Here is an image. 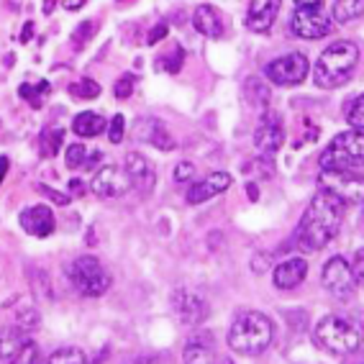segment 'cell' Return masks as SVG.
Segmentation results:
<instances>
[{
    "instance_id": "obj_1",
    "label": "cell",
    "mask_w": 364,
    "mask_h": 364,
    "mask_svg": "<svg viewBox=\"0 0 364 364\" xmlns=\"http://www.w3.org/2000/svg\"><path fill=\"white\" fill-rule=\"evenodd\" d=\"M344 210L346 203L341 198H336L333 193L321 188L313 196L303 218H300L298 234H295L298 247L303 252H318V249H323L338 234L341 221H344Z\"/></svg>"
},
{
    "instance_id": "obj_2",
    "label": "cell",
    "mask_w": 364,
    "mask_h": 364,
    "mask_svg": "<svg viewBox=\"0 0 364 364\" xmlns=\"http://www.w3.org/2000/svg\"><path fill=\"white\" fill-rule=\"evenodd\" d=\"M274 338V323L259 311H244L239 313L228 328V346L236 354L257 357L262 351L269 349Z\"/></svg>"
},
{
    "instance_id": "obj_3",
    "label": "cell",
    "mask_w": 364,
    "mask_h": 364,
    "mask_svg": "<svg viewBox=\"0 0 364 364\" xmlns=\"http://www.w3.org/2000/svg\"><path fill=\"white\" fill-rule=\"evenodd\" d=\"M359 65V46L354 41H336L328 49H323L313 67V82L323 87V90H331L351 80L354 70Z\"/></svg>"
},
{
    "instance_id": "obj_4",
    "label": "cell",
    "mask_w": 364,
    "mask_h": 364,
    "mask_svg": "<svg viewBox=\"0 0 364 364\" xmlns=\"http://www.w3.org/2000/svg\"><path fill=\"white\" fill-rule=\"evenodd\" d=\"M316 341L333 354H351L364 341V328L341 316H326L316 326Z\"/></svg>"
},
{
    "instance_id": "obj_5",
    "label": "cell",
    "mask_w": 364,
    "mask_h": 364,
    "mask_svg": "<svg viewBox=\"0 0 364 364\" xmlns=\"http://www.w3.org/2000/svg\"><path fill=\"white\" fill-rule=\"evenodd\" d=\"M70 282L77 287L80 295H87V298H100L111 290V274L100 264V259L90 257V254H85V257H77V259L72 262L70 269Z\"/></svg>"
},
{
    "instance_id": "obj_6",
    "label": "cell",
    "mask_w": 364,
    "mask_h": 364,
    "mask_svg": "<svg viewBox=\"0 0 364 364\" xmlns=\"http://www.w3.org/2000/svg\"><path fill=\"white\" fill-rule=\"evenodd\" d=\"M364 164V134L349 129L333 136L331 146L321 154V169H351Z\"/></svg>"
},
{
    "instance_id": "obj_7",
    "label": "cell",
    "mask_w": 364,
    "mask_h": 364,
    "mask_svg": "<svg viewBox=\"0 0 364 364\" xmlns=\"http://www.w3.org/2000/svg\"><path fill=\"white\" fill-rule=\"evenodd\" d=\"M318 185L346 203L364 205V175L354 169H321Z\"/></svg>"
},
{
    "instance_id": "obj_8",
    "label": "cell",
    "mask_w": 364,
    "mask_h": 364,
    "mask_svg": "<svg viewBox=\"0 0 364 364\" xmlns=\"http://www.w3.org/2000/svg\"><path fill=\"white\" fill-rule=\"evenodd\" d=\"M333 28L331 14L326 11L323 3L318 6H295L290 16V31L300 39H323Z\"/></svg>"
},
{
    "instance_id": "obj_9",
    "label": "cell",
    "mask_w": 364,
    "mask_h": 364,
    "mask_svg": "<svg viewBox=\"0 0 364 364\" xmlns=\"http://www.w3.org/2000/svg\"><path fill=\"white\" fill-rule=\"evenodd\" d=\"M308 72H311V65H308L306 54L290 52L272 59L264 67V77L274 85H300L308 77Z\"/></svg>"
},
{
    "instance_id": "obj_10",
    "label": "cell",
    "mask_w": 364,
    "mask_h": 364,
    "mask_svg": "<svg viewBox=\"0 0 364 364\" xmlns=\"http://www.w3.org/2000/svg\"><path fill=\"white\" fill-rule=\"evenodd\" d=\"M321 282L328 293L336 300H349L357 280H354V272H351V264L344 257H331V259L323 264V272H321Z\"/></svg>"
},
{
    "instance_id": "obj_11",
    "label": "cell",
    "mask_w": 364,
    "mask_h": 364,
    "mask_svg": "<svg viewBox=\"0 0 364 364\" xmlns=\"http://www.w3.org/2000/svg\"><path fill=\"white\" fill-rule=\"evenodd\" d=\"M90 188L98 198H121L134 188V182L126 169L116 167V164H105V167H98Z\"/></svg>"
},
{
    "instance_id": "obj_12",
    "label": "cell",
    "mask_w": 364,
    "mask_h": 364,
    "mask_svg": "<svg viewBox=\"0 0 364 364\" xmlns=\"http://www.w3.org/2000/svg\"><path fill=\"white\" fill-rule=\"evenodd\" d=\"M185 364H234L231 357L221 354L210 333H193L185 344Z\"/></svg>"
},
{
    "instance_id": "obj_13",
    "label": "cell",
    "mask_w": 364,
    "mask_h": 364,
    "mask_svg": "<svg viewBox=\"0 0 364 364\" xmlns=\"http://www.w3.org/2000/svg\"><path fill=\"white\" fill-rule=\"evenodd\" d=\"M282 141H285V131H282L280 116L264 111L259 126H257V131H254V146H257L264 156H272V154H277Z\"/></svg>"
},
{
    "instance_id": "obj_14",
    "label": "cell",
    "mask_w": 364,
    "mask_h": 364,
    "mask_svg": "<svg viewBox=\"0 0 364 364\" xmlns=\"http://www.w3.org/2000/svg\"><path fill=\"white\" fill-rule=\"evenodd\" d=\"M172 308H175L177 318L185 326H200L203 321L208 318V311H210L208 303L198 293H190V290H175Z\"/></svg>"
},
{
    "instance_id": "obj_15",
    "label": "cell",
    "mask_w": 364,
    "mask_h": 364,
    "mask_svg": "<svg viewBox=\"0 0 364 364\" xmlns=\"http://www.w3.org/2000/svg\"><path fill=\"white\" fill-rule=\"evenodd\" d=\"M21 226H23V231L31 236H39V239H46V236L54 234V226H57V221H54V213L49 205H31V208H26L23 213L18 215Z\"/></svg>"
},
{
    "instance_id": "obj_16",
    "label": "cell",
    "mask_w": 364,
    "mask_h": 364,
    "mask_svg": "<svg viewBox=\"0 0 364 364\" xmlns=\"http://www.w3.org/2000/svg\"><path fill=\"white\" fill-rule=\"evenodd\" d=\"M282 0H252L247 14V26L254 33H267L280 14Z\"/></svg>"
},
{
    "instance_id": "obj_17",
    "label": "cell",
    "mask_w": 364,
    "mask_h": 364,
    "mask_svg": "<svg viewBox=\"0 0 364 364\" xmlns=\"http://www.w3.org/2000/svg\"><path fill=\"white\" fill-rule=\"evenodd\" d=\"M136 136L141 139V141H146L149 146H154V149L159 151H172L177 146L175 136L169 134L167 126L159 121V118H141L136 124Z\"/></svg>"
},
{
    "instance_id": "obj_18",
    "label": "cell",
    "mask_w": 364,
    "mask_h": 364,
    "mask_svg": "<svg viewBox=\"0 0 364 364\" xmlns=\"http://www.w3.org/2000/svg\"><path fill=\"white\" fill-rule=\"evenodd\" d=\"M231 188V175L228 172H210L205 180L196 182L193 188L188 190V203L190 205H200V203L210 200V198L221 196L223 190Z\"/></svg>"
},
{
    "instance_id": "obj_19",
    "label": "cell",
    "mask_w": 364,
    "mask_h": 364,
    "mask_svg": "<svg viewBox=\"0 0 364 364\" xmlns=\"http://www.w3.org/2000/svg\"><path fill=\"white\" fill-rule=\"evenodd\" d=\"M306 277H308V262L300 259V257L280 262L272 272L274 287H280V290H295Z\"/></svg>"
},
{
    "instance_id": "obj_20",
    "label": "cell",
    "mask_w": 364,
    "mask_h": 364,
    "mask_svg": "<svg viewBox=\"0 0 364 364\" xmlns=\"http://www.w3.org/2000/svg\"><path fill=\"white\" fill-rule=\"evenodd\" d=\"M126 172H129L131 182H134V188H139L141 193H151L154 190V167H151V162L144 154H139V151L126 154Z\"/></svg>"
},
{
    "instance_id": "obj_21",
    "label": "cell",
    "mask_w": 364,
    "mask_h": 364,
    "mask_svg": "<svg viewBox=\"0 0 364 364\" xmlns=\"http://www.w3.org/2000/svg\"><path fill=\"white\" fill-rule=\"evenodd\" d=\"M31 338L23 328H0V364H16Z\"/></svg>"
},
{
    "instance_id": "obj_22",
    "label": "cell",
    "mask_w": 364,
    "mask_h": 364,
    "mask_svg": "<svg viewBox=\"0 0 364 364\" xmlns=\"http://www.w3.org/2000/svg\"><path fill=\"white\" fill-rule=\"evenodd\" d=\"M65 162L70 169H98L103 162V151L87 149L82 144H72L65 151Z\"/></svg>"
},
{
    "instance_id": "obj_23",
    "label": "cell",
    "mask_w": 364,
    "mask_h": 364,
    "mask_svg": "<svg viewBox=\"0 0 364 364\" xmlns=\"http://www.w3.org/2000/svg\"><path fill=\"white\" fill-rule=\"evenodd\" d=\"M193 26H196L203 36H210V39H218L223 33V21L213 6H198L196 16H193Z\"/></svg>"
},
{
    "instance_id": "obj_24",
    "label": "cell",
    "mask_w": 364,
    "mask_h": 364,
    "mask_svg": "<svg viewBox=\"0 0 364 364\" xmlns=\"http://www.w3.org/2000/svg\"><path fill=\"white\" fill-rule=\"evenodd\" d=\"M105 129H108V126H105V118L98 116V113H92V111L77 113L75 121H72V131H75L77 136H85V139L100 136Z\"/></svg>"
},
{
    "instance_id": "obj_25",
    "label": "cell",
    "mask_w": 364,
    "mask_h": 364,
    "mask_svg": "<svg viewBox=\"0 0 364 364\" xmlns=\"http://www.w3.org/2000/svg\"><path fill=\"white\" fill-rule=\"evenodd\" d=\"M41 156H46V159H52V156L59 154V149H62V144H65V129L62 126H49V129L41 131Z\"/></svg>"
},
{
    "instance_id": "obj_26",
    "label": "cell",
    "mask_w": 364,
    "mask_h": 364,
    "mask_svg": "<svg viewBox=\"0 0 364 364\" xmlns=\"http://www.w3.org/2000/svg\"><path fill=\"white\" fill-rule=\"evenodd\" d=\"M364 14V0H336L331 6V16L336 23H349Z\"/></svg>"
},
{
    "instance_id": "obj_27",
    "label": "cell",
    "mask_w": 364,
    "mask_h": 364,
    "mask_svg": "<svg viewBox=\"0 0 364 364\" xmlns=\"http://www.w3.org/2000/svg\"><path fill=\"white\" fill-rule=\"evenodd\" d=\"M247 98H249V103L257 108V111H262L264 113L267 111V105H269V87H267L264 82H262L259 77H249L247 80Z\"/></svg>"
},
{
    "instance_id": "obj_28",
    "label": "cell",
    "mask_w": 364,
    "mask_h": 364,
    "mask_svg": "<svg viewBox=\"0 0 364 364\" xmlns=\"http://www.w3.org/2000/svg\"><path fill=\"white\" fill-rule=\"evenodd\" d=\"M46 364H92L90 357L85 354L77 346H62L54 354H49V362Z\"/></svg>"
},
{
    "instance_id": "obj_29",
    "label": "cell",
    "mask_w": 364,
    "mask_h": 364,
    "mask_svg": "<svg viewBox=\"0 0 364 364\" xmlns=\"http://www.w3.org/2000/svg\"><path fill=\"white\" fill-rule=\"evenodd\" d=\"M70 92L75 95V98L92 100V98H98V95H100V85L95 82V80L85 77V80H80V82H72L70 85Z\"/></svg>"
},
{
    "instance_id": "obj_30",
    "label": "cell",
    "mask_w": 364,
    "mask_h": 364,
    "mask_svg": "<svg viewBox=\"0 0 364 364\" xmlns=\"http://www.w3.org/2000/svg\"><path fill=\"white\" fill-rule=\"evenodd\" d=\"M18 92H21V98L28 100L33 108H39V105H41L39 95H46V92H49V82H46V80H41L39 85H21Z\"/></svg>"
},
{
    "instance_id": "obj_31",
    "label": "cell",
    "mask_w": 364,
    "mask_h": 364,
    "mask_svg": "<svg viewBox=\"0 0 364 364\" xmlns=\"http://www.w3.org/2000/svg\"><path fill=\"white\" fill-rule=\"evenodd\" d=\"M346 124L354 131H359V134H364V95H359V98L351 103L349 111H346Z\"/></svg>"
},
{
    "instance_id": "obj_32",
    "label": "cell",
    "mask_w": 364,
    "mask_h": 364,
    "mask_svg": "<svg viewBox=\"0 0 364 364\" xmlns=\"http://www.w3.org/2000/svg\"><path fill=\"white\" fill-rule=\"evenodd\" d=\"M95 31H98L95 21H85V23H80V26L75 28V33H72V46L80 52V49H82V46L95 36Z\"/></svg>"
},
{
    "instance_id": "obj_33",
    "label": "cell",
    "mask_w": 364,
    "mask_h": 364,
    "mask_svg": "<svg viewBox=\"0 0 364 364\" xmlns=\"http://www.w3.org/2000/svg\"><path fill=\"white\" fill-rule=\"evenodd\" d=\"M134 85H136V77H134V75H124V77L116 82V87H113V95H116L118 100H126L131 92H134Z\"/></svg>"
},
{
    "instance_id": "obj_34",
    "label": "cell",
    "mask_w": 364,
    "mask_h": 364,
    "mask_svg": "<svg viewBox=\"0 0 364 364\" xmlns=\"http://www.w3.org/2000/svg\"><path fill=\"white\" fill-rule=\"evenodd\" d=\"M44 359H41V351L39 346L33 344V341H28L26 346H23V351H21V357L16 364H41Z\"/></svg>"
},
{
    "instance_id": "obj_35",
    "label": "cell",
    "mask_w": 364,
    "mask_h": 364,
    "mask_svg": "<svg viewBox=\"0 0 364 364\" xmlns=\"http://www.w3.org/2000/svg\"><path fill=\"white\" fill-rule=\"evenodd\" d=\"M124 126H126V121H124V116H121V113L111 118V124H108V139H111L113 144L124 141V131H126Z\"/></svg>"
},
{
    "instance_id": "obj_36",
    "label": "cell",
    "mask_w": 364,
    "mask_h": 364,
    "mask_svg": "<svg viewBox=\"0 0 364 364\" xmlns=\"http://www.w3.org/2000/svg\"><path fill=\"white\" fill-rule=\"evenodd\" d=\"M16 323H18V328L28 331V328H33V326L39 323V313L33 311V308H23V311H18V316H16Z\"/></svg>"
},
{
    "instance_id": "obj_37",
    "label": "cell",
    "mask_w": 364,
    "mask_h": 364,
    "mask_svg": "<svg viewBox=\"0 0 364 364\" xmlns=\"http://www.w3.org/2000/svg\"><path fill=\"white\" fill-rule=\"evenodd\" d=\"M182 62H185V49H182V46H177L175 54L167 59V67H164V70L172 72V75H177V72H180V67H182Z\"/></svg>"
},
{
    "instance_id": "obj_38",
    "label": "cell",
    "mask_w": 364,
    "mask_h": 364,
    "mask_svg": "<svg viewBox=\"0 0 364 364\" xmlns=\"http://www.w3.org/2000/svg\"><path fill=\"white\" fill-rule=\"evenodd\" d=\"M193 175H196V164H193V162H180V164L175 167V180H177V182L190 180Z\"/></svg>"
},
{
    "instance_id": "obj_39",
    "label": "cell",
    "mask_w": 364,
    "mask_h": 364,
    "mask_svg": "<svg viewBox=\"0 0 364 364\" xmlns=\"http://www.w3.org/2000/svg\"><path fill=\"white\" fill-rule=\"evenodd\" d=\"M351 272H354V280L364 282V249H359L354 254V262H351Z\"/></svg>"
},
{
    "instance_id": "obj_40",
    "label": "cell",
    "mask_w": 364,
    "mask_h": 364,
    "mask_svg": "<svg viewBox=\"0 0 364 364\" xmlns=\"http://www.w3.org/2000/svg\"><path fill=\"white\" fill-rule=\"evenodd\" d=\"M36 190H39L41 196H49V198H52V200H57L59 205H67V203H70V198H67V196H59L57 190L49 188V185H36Z\"/></svg>"
},
{
    "instance_id": "obj_41",
    "label": "cell",
    "mask_w": 364,
    "mask_h": 364,
    "mask_svg": "<svg viewBox=\"0 0 364 364\" xmlns=\"http://www.w3.org/2000/svg\"><path fill=\"white\" fill-rule=\"evenodd\" d=\"M167 31H169V28H167V23H156V26L151 28L149 39H146V41H149V44H156V41H162L164 36H167Z\"/></svg>"
},
{
    "instance_id": "obj_42",
    "label": "cell",
    "mask_w": 364,
    "mask_h": 364,
    "mask_svg": "<svg viewBox=\"0 0 364 364\" xmlns=\"http://www.w3.org/2000/svg\"><path fill=\"white\" fill-rule=\"evenodd\" d=\"M85 3H87V0H62V6H65L67 11H80Z\"/></svg>"
},
{
    "instance_id": "obj_43",
    "label": "cell",
    "mask_w": 364,
    "mask_h": 364,
    "mask_svg": "<svg viewBox=\"0 0 364 364\" xmlns=\"http://www.w3.org/2000/svg\"><path fill=\"white\" fill-rule=\"evenodd\" d=\"M70 188H72V193H75V196H82V193H85V182L82 180H72Z\"/></svg>"
},
{
    "instance_id": "obj_44",
    "label": "cell",
    "mask_w": 364,
    "mask_h": 364,
    "mask_svg": "<svg viewBox=\"0 0 364 364\" xmlns=\"http://www.w3.org/2000/svg\"><path fill=\"white\" fill-rule=\"evenodd\" d=\"M31 36H33V23H31V21H28V23H26V28H23V31H21V41H23V44H26V41L31 39Z\"/></svg>"
},
{
    "instance_id": "obj_45",
    "label": "cell",
    "mask_w": 364,
    "mask_h": 364,
    "mask_svg": "<svg viewBox=\"0 0 364 364\" xmlns=\"http://www.w3.org/2000/svg\"><path fill=\"white\" fill-rule=\"evenodd\" d=\"M8 156H0V182L6 180V175H8Z\"/></svg>"
},
{
    "instance_id": "obj_46",
    "label": "cell",
    "mask_w": 364,
    "mask_h": 364,
    "mask_svg": "<svg viewBox=\"0 0 364 364\" xmlns=\"http://www.w3.org/2000/svg\"><path fill=\"white\" fill-rule=\"evenodd\" d=\"M41 8H44V14L49 16L57 8V0H41Z\"/></svg>"
},
{
    "instance_id": "obj_47",
    "label": "cell",
    "mask_w": 364,
    "mask_h": 364,
    "mask_svg": "<svg viewBox=\"0 0 364 364\" xmlns=\"http://www.w3.org/2000/svg\"><path fill=\"white\" fill-rule=\"evenodd\" d=\"M323 0H295V6H318Z\"/></svg>"
},
{
    "instance_id": "obj_48",
    "label": "cell",
    "mask_w": 364,
    "mask_h": 364,
    "mask_svg": "<svg viewBox=\"0 0 364 364\" xmlns=\"http://www.w3.org/2000/svg\"><path fill=\"white\" fill-rule=\"evenodd\" d=\"M247 193L252 196V200H257V188H254V185H252V188H247Z\"/></svg>"
}]
</instances>
